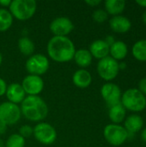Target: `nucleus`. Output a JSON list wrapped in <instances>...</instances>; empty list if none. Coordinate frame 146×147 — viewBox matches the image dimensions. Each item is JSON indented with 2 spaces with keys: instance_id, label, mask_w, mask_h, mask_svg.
<instances>
[{
  "instance_id": "obj_26",
  "label": "nucleus",
  "mask_w": 146,
  "mask_h": 147,
  "mask_svg": "<svg viewBox=\"0 0 146 147\" xmlns=\"http://www.w3.org/2000/svg\"><path fill=\"white\" fill-rule=\"evenodd\" d=\"M92 17H93V20L98 23H102L104 22H106L108 20V14L107 13V11L105 9H96L93 14H92Z\"/></svg>"
},
{
  "instance_id": "obj_30",
  "label": "nucleus",
  "mask_w": 146,
  "mask_h": 147,
  "mask_svg": "<svg viewBox=\"0 0 146 147\" xmlns=\"http://www.w3.org/2000/svg\"><path fill=\"white\" fill-rule=\"evenodd\" d=\"M85 3L91 7H96V6H98L102 3V1L101 0H86Z\"/></svg>"
},
{
  "instance_id": "obj_34",
  "label": "nucleus",
  "mask_w": 146,
  "mask_h": 147,
  "mask_svg": "<svg viewBox=\"0 0 146 147\" xmlns=\"http://www.w3.org/2000/svg\"><path fill=\"white\" fill-rule=\"evenodd\" d=\"M141 139H142V140H143L144 142H145L146 143V127L142 130V133H141Z\"/></svg>"
},
{
  "instance_id": "obj_27",
  "label": "nucleus",
  "mask_w": 146,
  "mask_h": 147,
  "mask_svg": "<svg viewBox=\"0 0 146 147\" xmlns=\"http://www.w3.org/2000/svg\"><path fill=\"white\" fill-rule=\"evenodd\" d=\"M33 133H34V129H33L32 127H30L29 125H23L19 128V133L18 134L22 137L26 139V138H28V137L32 136Z\"/></svg>"
},
{
  "instance_id": "obj_29",
  "label": "nucleus",
  "mask_w": 146,
  "mask_h": 147,
  "mask_svg": "<svg viewBox=\"0 0 146 147\" xmlns=\"http://www.w3.org/2000/svg\"><path fill=\"white\" fill-rule=\"evenodd\" d=\"M7 84L5 82V80H3V78H0V96L5 95L6 93V90H7Z\"/></svg>"
},
{
  "instance_id": "obj_37",
  "label": "nucleus",
  "mask_w": 146,
  "mask_h": 147,
  "mask_svg": "<svg viewBox=\"0 0 146 147\" xmlns=\"http://www.w3.org/2000/svg\"><path fill=\"white\" fill-rule=\"evenodd\" d=\"M142 20H143L144 23L146 24V10L144 12V14H143V16H142Z\"/></svg>"
},
{
  "instance_id": "obj_10",
  "label": "nucleus",
  "mask_w": 146,
  "mask_h": 147,
  "mask_svg": "<svg viewBox=\"0 0 146 147\" xmlns=\"http://www.w3.org/2000/svg\"><path fill=\"white\" fill-rule=\"evenodd\" d=\"M101 95L109 108L120 103L121 90L120 87L115 84H104L101 88Z\"/></svg>"
},
{
  "instance_id": "obj_22",
  "label": "nucleus",
  "mask_w": 146,
  "mask_h": 147,
  "mask_svg": "<svg viewBox=\"0 0 146 147\" xmlns=\"http://www.w3.org/2000/svg\"><path fill=\"white\" fill-rule=\"evenodd\" d=\"M18 49L24 56L30 57L34 54L35 46L34 41L28 37H22L18 40Z\"/></svg>"
},
{
  "instance_id": "obj_15",
  "label": "nucleus",
  "mask_w": 146,
  "mask_h": 147,
  "mask_svg": "<svg viewBox=\"0 0 146 147\" xmlns=\"http://www.w3.org/2000/svg\"><path fill=\"white\" fill-rule=\"evenodd\" d=\"M109 48L110 47L106 43L104 40H96L90 44L89 51L92 57L100 60L108 56Z\"/></svg>"
},
{
  "instance_id": "obj_32",
  "label": "nucleus",
  "mask_w": 146,
  "mask_h": 147,
  "mask_svg": "<svg viewBox=\"0 0 146 147\" xmlns=\"http://www.w3.org/2000/svg\"><path fill=\"white\" fill-rule=\"evenodd\" d=\"M105 41H106V43L110 47L111 45H113L114 43V41H115V40H114V36H112V35H108V36H107L106 37V39L104 40Z\"/></svg>"
},
{
  "instance_id": "obj_28",
  "label": "nucleus",
  "mask_w": 146,
  "mask_h": 147,
  "mask_svg": "<svg viewBox=\"0 0 146 147\" xmlns=\"http://www.w3.org/2000/svg\"><path fill=\"white\" fill-rule=\"evenodd\" d=\"M139 90L142 92V94L146 96V78H142L139 83Z\"/></svg>"
},
{
  "instance_id": "obj_20",
  "label": "nucleus",
  "mask_w": 146,
  "mask_h": 147,
  "mask_svg": "<svg viewBox=\"0 0 146 147\" xmlns=\"http://www.w3.org/2000/svg\"><path fill=\"white\" fill-rule=\"evenodd\" d=\"M126 110L122 106L121 103L116 104L114 106H112L109 108L108 110V117L110 121L113 122V124H120L121 123L126 117Z\"/></svg>"
},
{
  "instance_id": "obj_4",
  "label": "nucleus",
  "mask_w": 146,
  "mask_h": 147,
  "mask_svg": "<svg viewBox=\"0 0 146 147\" xmlns=\"http://www.w3.org/2000/svg\"><path fill=\"white\" fill-rule=\"evenodd\" d=\"M37 3L34 0H13L9 7L13 18L19 21L30 19L36 12Z\"/></svg>"
},
{
  "instance_id": "obj_17",
  "label": "nucleus",
  "mask_w": 146,
  "mask_h": 147,
  "mask_svg": "<svg viewBox=\"0 0 146 147\" xmlns=\"http://www.w3.org/2000/svg\"><path fill=\"white\" fill-rule=\"evenodd\" d=\"M144 126V121L143 118L139 115H129L124 123L125 129L128 132V134H134L138 133L142 129Z\"/></svg>"
},
{
  "instance_id": "obj_24",
  "label": "nucleus",
  "mask_w": 146,
  "mask_h": 147,
  "mask_svg": "<svg viewBox=\"0 0 146 147\" xmlns=\"http://www.w3.org/2000/svg\"><path fill=\"white\" fill-rule=\"evenodd\" d=\"M13 16L9 9L0 8V32H5L13 23Z\"/></svg>"
},
{
  "instance_id": "obj_11",
  "label": "nucleus",
  "mask_w": 146,
  "mask_h": 147,
  "mask_svg": "<svg viewBox=\"0 0 146 147\" xmlns=\"http://www.w3.org/2000/svg\"><path fill=\"white\" fill-rule=\"evenodd\" d=\"M54 36H67L74 28L71 20L65 16H59L53 19L49 27Z\"/></svg>"
},
{
  "instance_id": "obj_18",
  "label": "nucleus",
  "mask_w": 146,
  "mask_h": 147,
  "mask_svg": "<svg viewBox=\"0 0 146 147\" xmlns=\"http://www.w3.org/2000/svg\"><path fill=\"white\" fill-rule=\"evenodd\" d=\"M109 53L111 55L110 57H112L115 60H121L125 59L128 53L127 46L122 40H115L114 43L110 46Z\"/></svg>"
},
{
  "instance_id": "obj_2",
  "label": "nucleus",
  "mask_w": 146,
  "mask_h": 147,
  "mask_svg": "<svg viewBox=\"0 0 146 147\" xmlns=\"http://www.w3.org/2000/svg\"><path fill=\"white\" fill-rule=\"evenodd\" d=\"M23 117L33 122H41L48 115V106L39 96H27L21 103Z\"/></svg>"
},
{
  "instance_id": "obj_6",
  "label": "nucleus",
  "mask_w": 146,
  "mask_h": 147,
  "mask_svg": "<svg viewBox=\"0 0 146 147\" xmlns=\"http://www.w3.org/2000/svg\"><path fill=\"white\" fill-rule=\"evenodd\" d=\"M98 75L105 81L114 80L119 74V62L110 56L99 60L96 65Z\"/></svg>"
},
{
  "instance_id": "obj_36",
  "label": "nucleus",
  "mask_w": 146,
  "mask_h": 147,
  "mask_svg": "<svg viewBox=\"0 0 146 147\" xmlns=\"http://www.w3.org/2000/svg\"><path fill=\"white\" fill-rule=\"evenodd\" d=\"M126 64L125 63H121V64H119V68H120V70H124L125 68H126Z\"/></svg>"
},
{
  "instance_id": "obj_5",
  "label": "nucleus",
  "mask_w": 146,
  "mask_h": 147,
  "mask_svg": "<svg viewBox=\"0 0 146 147\" xmlns=\"http://www.w3.org/2000/svg\"><path fill=\"white\" fill-rule=\"evenodd\" d=\"M103 135L107 142L114 146L123 145L129 138V134L125 127L118 124L107 125L104 127Z\"/></svg>"
},
{
  "instance_id": "obj_39",
  "label": "nucleus",
  "mask_w": 146,
  "mask_h": 147,
  "mask_svg": "<svg viewBox=\"0 0 146 147\" xmlns=\"http://www.w3.org/2000/svg\"><path fill=\"white\" fill-rule=\"evenodd\" d=\"M2 62H3V55H2V53H0V66H1V65H2Z\"/></svg>"
},
{
  "instance_id": "obj_8",
  "label": "nucleus",
  "mask_w": 146,
  "mask_h": 147,
  "mask_svg": "<svg viewBox=\"0 0 146 147\" xmlns=\"http://www.w3.org/2000/svg\"><path fill=\"white\" fill-rule=\"evenodd\" d=\"M33 129L34 137L38 142L42 145H52L57 140V132L55 128L47 122H39Z\"/></svg>"
},
{
  "instance_id": "obj_31",
  "label": "nucleus",
  "mask_w": 146,
  "mask_h": 147,
  "mask_svg": "<svg viewBox=\"0 0 146 147\" xmlns=\"http://www.w3.org/2000/svg\"><path fill=\"white\" fill-rule=\"evenodd\" d=\"M10 3H11V0H0V6H2V8L3 9L9 8Z\"/></svg>"
},
{
  "instance_id": "obj_13",
  "label": "nucleus",
  "mask_w": 146,
  "mask_h": 147,
  "mask_svg": "<svg viewBox=\"0 0 146 147\" xmlns=\"http://www.w3.org/2000/svg\"><path fill=\"white\" fill-rule=\"evenodd\" d=\"M5 96L8 99V102L17 105L22 103L27 96L22 84L18 83H13L8 85Z\"/></svg>"
},
{
  "instance_id": "obj_16",
  "label": "nucleus",
  "mask_w": 146,
  "mask_h": 147,
  "mask_svg": "<svg viewBox=\"0 0 146 147\" xmlns=\"http://www.w3.org/2000/svg\"><path fill=\"white\" fill-rule=\"evenodd\" d=\"M72 82L77 87L84 89L91 84L92 76L89 71L85 69H79L74 72L72 76Z\"/></svg>"
},
{
  "instance_id": "obj_33",
  "label": "nucleus",
  "mask_w": 146,
  "mask_h": 147,
  "mask_svg": "<svg viewBox=\"0 0 146 147\" xmlns=\"http://www.w3.org/2000/svg\"><path fill=\"white\" fill-rule=\"evenodd\" d=\"M7 127H8V126H6L4 123L0 121V135H3L6 133Z\"/></svg>"
},
{
  "instance_id": "obj_35",
  "label": "nucleus",
  "mask_w": 146,
  "mask_h": 147,
  "mask_svg": "<svg viewBox=\"0 0 146 147\" xmlns=\"http://www.w3.org/2000/svg\"><path fill=\"white\" fill-rule=\"evenodd\" d=\"M136 3H137L138 4H139L140 6L145 7L146 8V0H137Z\"/></svg>"
},
{
  "instance_id": "obj_9",
  "label": "nucleus",
  "mask_w": 146,
  "mask_h": 147,
  "mask_svg": "<svg viewBox=\"0 0 146 147\" xmlns=\"http://www.w3.org/2000/svg\"><path fill=\"white\" fill-rule=\"evenodd\" d=\"M21 117V109L17 104L9 102H3L0 104V121L6 126L16 124Z\"/></svg>"
},
{
  "instance_id": "obj_12",
  "label": "nucleus",
  "mask_w": 146,
  "mask_h": 147,
  "mask_svg": "<svg viewBox=\"0 0 146 147\" xmlns=\"http://www.w3.org/2000/svg\"><path fill=\"white\" fill-rule=\"evenodd\" d=\"M22 86L28 96H39L44 89V81L41 77L28 74L22 82Z\"/></svg>"
},
{
  "instance_id": "obj_21",
  "label": "nucleus",
  "mask_w": 146,
  "mask_h": 147,
  "mask_svg": "<svg viewBox=\"0 0 146 147\" xmlns=\"http://www.w3.org/2000/svg\"><path fill=\"white\" fill-rule=\"evenodd\" d=\"M105 10L108 15L113 16L121 14L126 8V1L124 0H107L104 3Z\"/></svg>"
},
{
  "instance_id": "obj_1",
  "label": "nucleus",
  "mask_w": 146,
  "mask_h": 147,
  "mask_svg": "<svg viewBox=\"0 0 146 147\" xmlns=\"http://www.w3.org/2000/svg\"><path fill=\"white\" fill-rule=\"evenodd\" d=\"M46 52L53 61L66 63L73 59L76 47L72 40L67 36H53L47 43Z\"/></svg>"
},
{
  "instance_id": "obj_38",
  "label": "nucleus",
  "mask_w": 146,
  "mask_h": 147,
  "mask_svg": "<svg viewBox=\"0 0 146 147\" xmlns=\"http://www.w3.org/2000/svg\"><path fill=\"white\" fill-rule=\"evenodd\" d=\"M0 147H5V142L2 139H0Z\"/></svg>"
},
{
  "instance_id": "obj_14",
  "label": "nucleus",
  "mask_w": 146,
  "mask_h": 147,
  "mask_svg": "<svg viewBox=\"0 0 146 147\" xmlns=\"http://www.w3.org/2000/svg\"><path fill=\"white\" fill-rule=\"evenodd\" d=\"M109 26L114 32L126 33L132 28L131 21L124 16H115L109 20Z\"/></svg>"
},
{
  "instance_id": "obj_19",
  "label": "nucleus",
  "mask_w": 146,
  "mask_h": 147,
  "mask_svg": "<svg viewBox=\"0 0 146 147\" xmlns=\"http://www.w3.org/2000/svg\"><path fill=\"white\" fill-rule=\"evenodd\" d=\"M92 59L93 57L89 51L88 49L83 48L76 50V53L73 57V59L75 60L76 64L78 66L82 67V69H84L90 65V64L92 63Z\"/></svg>"
},
{
  "instance_id": "obj_23",
  "label": "nucleus",
  "mask_w": 146,
  "mask_h": 147,
  "mask_svg": "<svg viewBox=\"0 0 146 147\" xmlns=\"http://www.w3.org/2000/svg\"><path fill=\"white\" fill-rule=\"evenodd\" d=\"M133 57L142 62L146 61V40H139L132 47Z\"/></svg>"
},
{
  "instance_id": "obj_3",
  "label": "nucleus",
  "mask_w": 146,
  "mask_h": 147,
  "mask_svg": "<svg viewBox=\"0 0 146 147\" xmlns=\"http://www.w3.org/2000/svg\"><path fill=\"white\" fill-rule=\"evenodd\" d=\"M120 103L126 110L141 112L146 108V96L139 89L131 88L121 95Z\"/></svg>"
},
{
  "instance_id": "obj_25",
  "label": "nucleus",
  "mask_w": 146,
  "mask_h": 147,
  "mask_svg": "<svg viewBox=\"0 0 146 147\" xmlns=\"http://www.w3.org/2000/svg\"><path fill=\"white\" fill-rule=\"evenodd\" d=\"M26 140L19 134H11L5 141V147H25Z\"/></svg>"
},
{
  "instance_id": "obj_7",
  "label": "nucleus",
  "mask_w": 146,
  "mask_h": 147,
  "mask_svg": "<svg viewBox=\"0 0 146 147\" xmlns=\"http://www.w3.org/2000/svg\"><path fill=\"white\" fill-rule=\"evenodd\" d=\"M50 67V62L46 56L41 53H34L28 57L25 68L30 75L41 76L45 74Z\"/></svg>"
}]
</instances>
